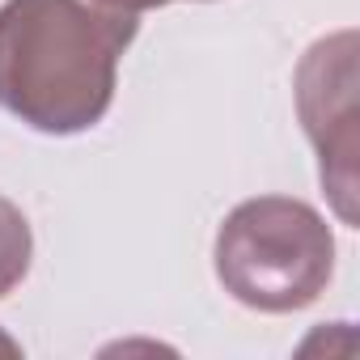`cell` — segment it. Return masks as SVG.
I'll list each match as a JSON object with an SVG mask.
<instances>
[{"label": "cell", "mask_w": 360, "mask_h": 360, "mask_svg": "<svg viewBox=\"0 0 360 360\" xmlns=\"http://www.w3.org/2000/svg\"><path fill=\"white\" fill-rule=\"evenodd\" d=\"M136 13L98 0L0 5V110L43 136H77L106 119Z\"/></svg>", "instance_id": "1"}, {"label": "cell", "mask_w": 360, "mask_h": 360, "mask_svg": "<svg viewBox=\"0 0 360 360\" xmlns=\"http://www.w3.org/2000/svg\"><path fill=\"white\" fill-rule=\"evenodd\" d=\"M221 288L259 314L314 305L335 276V233L318 208L288 195L238 204L212 246Z\"/></svg>", "instance_id": "2"}, {"label": "cell", "mask_w": 360, "mask_h": 360, "mask_svg": "<svg viewBox=\"0 0 360 360\" xmlns=\"http://www.w3.org/2000/svg\"><path fill=\"white\" fill-rule=\"evenodd\" d=\"M292 94L322 187L339 221L356 225V30L318 39L297 64Z\"/></svg>", "instance_id": "3"}, {"label": "cell", "mask_w": 360, "mask_h": 360, "mask_svg": "<svg viewBox=\"0 0 360 360\" xmlns=\"http://www.w3.org/2000/svg\"><path fill=\"white\" fill-rule=\"evenodd\" d=\"M30 259H34V233H30V221L26 212L0 195V301H5L30 271Z\"/></svg>", "instance_id": "4"}, {"label": "cell", "mask_w": 360, "mask_h": 360, "mask_svg": "<svg viewBox=\"0 0 360 360\" xmlns=\"http://www.w3.org/2000/svg\"><path fill=\"white\" fill-rule=\"evenodd\" d=\"M106 9H119V13H148V9H161V5H174V0H98Z\"/></svg>", "instance_id": "5"}, {"label": "cell", "mask_w": 360, "mask_h": 360, "mask_svg": "<svg viewBox=\"0 0 360 360\" xmlns=\"http://www.w3.org/2000/svg\"><path fill=\"white\" fill-rule=\"evenodd\" d=\"M0 352H5V356H18L22 347H18V339H9L5 330H0Z\"/></svg>", "instance_id": "6"}]
</instances>
